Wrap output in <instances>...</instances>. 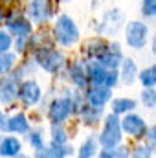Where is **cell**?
<instances>
[{"label":"cell","mask_w":156,"mask_h":158,"mask_svg":"<svg viewBox=\"0 0 156 158\" xmlns=\"http://www.w3.org/2000/svg\"><path fill=\"white\" fill-rule=\"evenodd\" d=\"M35 61L42 70H46L50 74H57L64 66L66 57H64L63 52H57V50L48 46V48H39L35 52Z\"/></svg>","instance_id":"obj_1"},{"label":"cell","mask_w":156,"mask_h":158,"mask_svg":"<svg viewBox=\"0 0 156 158\" xmlns=\"http://www.w3.org/2000/svg\"><path fill=\"white\" fill-rule=\"evenodd\" d=\"M55 40L61 46H72L79 40V30L77 24L68 17V15H61L55 22Z\"/></svg>","instance_id":"obj_2"},{"label":"cell","mask_w":156,"mask_h":158,"mask_svg":"<svg viewBox=\"0 0 156 158\" xmlns=\"http://www.w3.org/2000/svg\"><path fill=\"white\" fill-rule=\"evenodd\" d=\"M121 123L117 119V114H109L105 118V125H103V131L99 134V143L103 147H114V145H119L121 142Z\"/></svg>","instance_id":"obj_3"},{"label":"cell","mask_w":156,"mask_h":158,"mask_svg":"<svg viewBox=\"0 0 156 158\" xmlns=\"http://www.w3.org/2000/svg\"><path fill=\"white\" fill-rule=\"evenodd\" d=\"M117 72L116 68H107L103 64H99L97 61L96 63H90L88 64V81L92 85H101V86H114L117 83Z\"/></svg>","instance_id":"obj_4"},{"label":"cell","mask_w":156,"mask_h":158,"mask_svg":"<svg viewBox=\"0 0 156 158\" xmlns=\"http://www.w3.org/2000/svg\"><path fill=\"white\" fill-rule=\"evenodd\" d=\"M125 37H127V44L134 50H142L147 40H149V28L140 22V20H132L127 24V31H125Z\"/></svg>","instance_id":"obj_5"},{"label":"cell","mask_w":156,"mask_h":158,"mask_svg":"<svg viewBox=\"0 0 156 158\" xmlns=\"http://www.w3.org/2000/svg\"><path fill=\"white\" fill-rule=\"evenodd\" d=\"M40 94H42V90H40L39 83L33 81V79H28V81H24V83L18 86V98H20V101H22L26 107L37 105L39 99H40Z\"/></svg>","instance_id":"obj_6"},{"label":"cell","mask_w":156,"mask_h":158,"mask_svg":"<svg viewBox=\"0 0 156 158\" xmlns=\"http://www.w3.org/2000/svg\"><path fill=\"white\" fill-rule=\"evenodd\" d=\"M28 15L35 24L48 22L51 17V4L50 0H31L28 6Z\"/></svg>","instance_id":"obj_7"},{"label":"cell","mask_w":156,"mask_h":158,"mask_svg":"<svg viewBox=\"0 0 156 158\" xmlns=\"http://www.w3.org/2000/svg\"><path fill=\"white\" fill-rule=\"evenodd\" d=\"M18 98V77L7 76L0 79V103L9 105Z\"/></svg>","instance_id":"obj_8"},{"label":"cell","mask_w":156,"mask_h":158,"mask_svg":"<svg viewBox=\"0 0 156 158\" xmlns=\"http://www.w3.org/2000/svg\"><path fill=\"white\" fill-rule=\"evenodd\" d=\"M119 123H121V131L129 136H134V138H142L145 134V129H147L145 121L138 114H127Z\"/></svg>","instance_id":"obj_9"},{"label":"cell","mask_w":156,"mask_h":158,"mask_svg":"<svg viewBox=\"0 0 156 158\" xmlns=\"http://www.w3.org/2000/svg\"><path fill=\"white\" fill-rule=\"evenodd\" d=\"M70 114H72V112H70V103H68L66 96H64V98H59V99H53L51 105H50V109H48V116H50V119H51L53 123H63V121H66Z\"/></svg>","instance_id":"obj_10"},{"label":"cell","mask_w":156,"mask_h":158,"mask_svg":"<svg viewBox=\"0 0 156 158\" xmlns=\"http://www.w3.org/2000/svg\"><path fill=\"white\" fill-rule=\"evenodd\" d=\"M112 98V90L110 86H101V85H92L86 92V101L88 105L94 107H103L105 103H109Z\"/></svg>","instance_id":"obj_11"},{"label":"cell","mask_w":156,"mask_h":158,"mask_svg":"<svg viewBox=\"0 0 156 158\" xmlns=\"http://www.w3.org/2000/svg\"><path fill=\"white\" fill-rule=\"evenodd\" d=\"M7 33L15 39H28L31 33V24L24 17H15L13 20H7Z\"/></svg>","instance_id":"obj_12"},{"label":"cell","mask_w":156,"mask_h":158,"mask_svg":"<svg viewBox=\"0 0 156 158\" xmlns=\"http://www.w3.org/2000/svg\"><path fill=\"white\" fill-rule=\"evenodd\" d=\"M121 59H123V55H121L119 46H117V44H107L105 52H103L96 61H97L99 64L107 66V68H117L119 63H121Z\"/></svg>","instance_id":"obj_13"},{"label":"cell","mask_w":156,"mask_h":158,"mask_svg":"<svg viewBox=\"0 0 156 158\" xmlns=\"http://www.w3.org/2000/svg\"><path fill=\"white\" fill-rule=\"evenodd\" d=\"M121 22H123V13H121L119 9H110L109 13H105L103 22H101V26H99V31H103V33H107V35H112L117 28H119Z\"/></svg>","instance_id":"obj_14"},{"label":"cell","mask_w":156,"mask_h":158,"mask_svg":"<svg viewBox=\"0 0 156 158\" xmlns=\"http://www.w3.org/2000/svg\"><path fill=\"white\" fill-rule=\"evenodd\" d=\"M0 127H2L4 131H9V132L26 134V132L30 131V121H28V118H26L24 114H15V116H11L9 119L2 121Z\"/></svg>","instance_id":"obj_15"},{"label":"cell","mask_w":156,"mask_h":158,"mask_svg":"<svg viewBox=\"0 0 156 158\" xmlns=\"http://www.w3.org/2000/svg\"><path fill=\"white\" fill-rule=\"evenodd\" d=\"M72 147L66 143H55L51 142L50 147H42L40 151H37V156H50V158H63V156H70L72 155Z\"/></svg>","instance_id":"obj_16"},{"label":"cell","mask_w":156,"mask_h":158,"mask_svg":"<svg viewBox=\"0 0 156 158\" xmlns=\"http://www.w3.org/2000/svg\"><path fill=\"white\" fill-rule=\"evenodd\" d=\"M70 81L77 86V88H84L88 83V64H84L83 61L76 63L70 68Z\"/></svg>","instance_id":"obj_17"},{"label":"cell","mask_w":156,"mask_h":158,"mask_svg":"<svg viewBox=\"0 0 156 158\" xmlns=\"http://www.w3.org/2000/svg\"><path fill=\"white\" fill-rule=\"evenodd\" d=\"M119 66H121V74H119L121 81H123L125 85H132V83L136 81V77H138L136 63H134L132 59H121Z\"/></svg>","instance_id":"obj_18"},{"label":"cell","mask_w":156,"mask_h":158,"mask_svg":"<svg viewBox=\"0 0 156 158\" xmlns=\"http://www.w3.org/2000/svg\"><path fill=\"white\" fill-rule=\"evenodd\" d=\"M20 153V142L15 136H6L0 140V155L2 156H17Z\"/></svg>","instance_id":"obj_19"},{"label":"cell","mask_w":156,"mask_h":158,"mask_svg":"<svg viewBox=\"0 0 156 158\" xmlns=\"http://www.w3.org/2000/svg\"><path fill=\"white\" fill-rule=\"evenodd\" d=\"M81 119L86 123V125H96L101 114H103V107H94V105H83V109L79 110Z\"/></svg>","instance_id":"obj_20"},{"label":"cell","mask_w":156,"mask_h":158,"mask_svg":"<svg viewBox=\"0 0 156 158\" xmlns=\"http://www.w3.org/2000/svg\"><path fill=\"white\" fill-rule=\"evenodd\" d=\"M66 99H68V103H70V112L72 114H79V110L83 109V101H84V94L81 92V88L79 90H68V94H66Z\"/></svg>","instance_id":"obj_21"},{"label":"cell","mask_w":156,"mask_h":158,"mask_svg":"<svg viewBox=\"0 0 156 158\" xmlns=\"http://www.w3.org/2000/svg\"><path fill=\"white\" fill-rule=\"evenodd\" d=\"M107 44L101 39H90L86 44H84V53L90 57V59H97L103 52H105Z\"/></svg>","instance_id":"obj_22"},{"label":"cell","mask_w":156,"mask_h":158,"mask_svg":"<svg viewBox=\"0 0 156 158\" xmlns=\"http://www.w3.org/2000/svg\"><path fill=\"white\" fill-rule=\"evenodd\" d=\"M136 107V101L134 99H130V98H117L112 101V112L114 114H127V112H130L132 109Z\"/></svg>","instance_id":"obj_23"},{"label":"cell","mask_w":156,"mask_h":158,"mask_svg":"<svg viewBox=\"0 0 156 158\" xmlns=\"http://www.w3.org/2000/svg\"><path fill=\"white\" fill-rule=\"evenodd\" d=\"M138 79L143 86H156V64L147 66L145 70H142L138 74Z\"/></svg>","instance_id":"obj_24"},{"label":"cell","mask_w":156,"mask_h":158,"mask_svg":"<svg viewBox=\"0 0 156 158\" xmlns=\"http://www.w3.org/2000/svg\"><path fill=\"white\" fill-rule=\"evenodd\" d=\"M15 61H17V57H15L13 53L2 52V53H0V76H4V74H7L9 70H13Z\"/></svg>","instance_id":"obj_25"},{"label":"cell","mask_w":156,"mask_h":158,"mask_svg":"<svg viewBox=\"0 0 156 158\" xmlns=\"http://www.w3.org/2000/svg\"><path fill=\"white\" fill-rule=\"evenodd\" d=\"M51 142H55V143H66L68 142V132L63 127V123L51 125Z\"/></svg>","instance_id":"obj_26"},{"label":"cell","mask_w":156,"mask_h":158,"mask_svg":"<svg viewBox=\"0 0 156 158\" xmlns=\"http://www.w3.org/2000/svg\"><path fill=\"white\" fill-rule=\"evenodd\" d=\"M127 147H103V151H99L101 158H123L127 156Z\"/></svg>","instance_id":"obj_27"},{"label":"cell","mask_w":156,"mask_h":158,"mask_svg":"<svg viewBox=\"0 0 156 158\" xmlns=\"http://www.w3.org/2000/svg\"><path fill=\"white\" fill-rule=\"evenodd\" d=\"M96 151H97V142L94 140V138H88L83 145H81V149H79V156L81 158H90L96 155Z\"/></svg>","instance_id":"obj_28"},{"label":"cell","mask_w":156,"mask_h":158,"mask_svg":"<svg viewBox=\"0 0 156 158\" xmlns=\"http://www.w3.org/2000/svg\"><path fill=\"white\" fill-rule=\"evenodd\" d=\"M142 101L147 109H154L156 107V90L154 86H145L142 92Z\"/></svg>","instance_id":"obj_29"},{"label":"cell","mask_w":156,"mask_h":158,"mask_svg":"<svg viewBox=\"0 0 156 158\" xmlns=\"http://www.w3.org/2000/svg\"><path fill=\"white\" fill-rule=\"evenodd\" d=\"M142 15L147 19L156 17V0H143L142 2Z\"/></svg>","instance_id":"obj_30"},{"label":"cell","mask_w":156,"mask_h":158,"mask_svg":"<svg viewBox=\"0 0 156 158\" xmlns=\"http://www.w3.org/2000/svg\"><path fill=\"white\" fill-rule=\"evenodd\" d=\"M28 140H30V145H31L35 151H40V149L44 147V140H42V132H40V131H33V132H30Z\"/></svg>","instance_id":"obj_31"},{"label":"cell","mask_w":156,"mask_h":158,"mask_svg":"<svg viewBox=\"0 0 156 158\" xmlns=\"http://www.w3.org/2000/svg\"><path fill=\"white\" fill-rule=\"evenodd\" d=\"M9 48H11V35L7 31H0V53L9 52Z\"/></svg>","instance_id":"obj_32"},{"label":"cell","mask_w":156,"mask_h":158,"mask_svg":"<svg viewBox=\"0 0 156 158\" xmlns=\"http://www.w3.org/2000/svg\"><path fill=\"white\" fill-rule=\"evenodd\" d=\"M151 155L153 153H151V147L149 145H138L134 149V153H132V156H145V158H149Z\"/></svg>","instance_id":"obj_33"},{"label":"cell","mask_w":156,"mask_h":158,"mask_svg":"<svg viewBox=\"0 0 156 158\" xmlns=\"http://www.w3.org/2000/svg\"><path fill=\"white\" fill-rule=\"evenodd\" d=\"M145 136H147V142H149L153 147H156V123L153 127L145 129Z\"/></svg>","instance_id":"obj_34"},{"label":"cell","mask_w":156,"mask_h":158,"mask_svg":"<svg viewBox=\"0 0 156 158\" xmlns=\"http://www.w3.org/2000/svg\"><path fill=\"white\" fill-rule=\"evenodd\" d=\"M153 53L156 55V33H154V37H153Z\"/></svg>","instance_id":"obj_35"},{"label":"cell","mask_w":156,"mask_h":158,"mask_svg":"<svg viewBox=\"0 0 156 158\" xmlns=\"http://www.w3.org/2000/svg\"><path fill=\"white\" fill-rule=\"evenodd\" d=\"M2 121H4V114H2V110H0V125H2Z\"/></svg>","instance_id":"obj_36"},{"label":"cell","mask_w":156,"mask_h":158,"mask_svg":"<svg viewBox=\"0 0 156 158\" xmlns=\"http://www.w3.org/2000/svg\"><path fill=\"white\" fill-rule=\"evenodd\" d=\"M4 20V13H2V9H0V22Z\"/></svg>","instance_id":"obj_37"},{"label":"cell","mask_w":156,"mask_h":158,"mask_svg":"<svg viewBox=\"0 0 156 158\" xmlns=\"http://www.w3.org/2000/svg\"><path fill=\"white\" fill-rule=\"evenodd\" d=\"M63 2H68V0H63Z\"/></svg>","instance_id":"obj_38"},{"label":"cell","mask_w":156,"mask_h":158,"mask_svg":"<svg viewBox=\"0 0 156 158\" xmlns=\"http://www.w3.org/2000/svg\"><path fill=\"white\" fill-rule=\"evenodd\" d=\"M0 140H2V138H0Z\"/></svg>","instance_id":"obj_39"}]
</instances>
